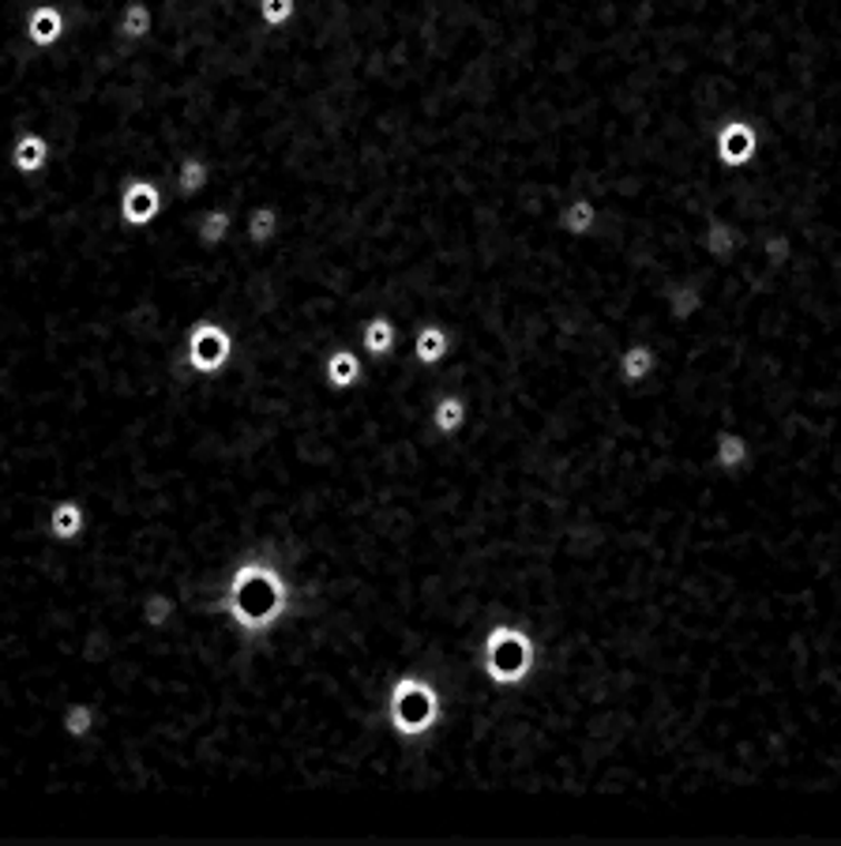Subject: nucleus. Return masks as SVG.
<instances>
[{
    "mask_svg": "<svg viewBox=\"0 0 841 846\" xmlns=\"http://www.w3.org/2000/svg\"><path fill=\"white\" fill-rule=\"evenodd\" d=\"M84 523H87V512L79 500H57L53 512H49V535L57 542H72L84 535Z\"/></svg>",
    "mask_w": 841,
    "mask_h": 846,
    "instance_id": "obj_9",
    "label": "nucleus"
},
{
    "mask_svg": "<svg viewBox=\"0 0 841 846\" xmlns=\"http://www.w3.org/2000/svg\"><path fill=\"white\" fill-rule=\"evenodd\" d=\"M98 722V711L90 708V703H72V708L65 711V719H60V727H65L68 738H90V730H95Z\"/></svg>",
    "mask_w": 841,
    "mask_h": 846,
    "instance_id": "obj_19",
    "label": "nucleus"
},
{
    "mask_svg": "<svg viewBox=\"0 0 841 846\" xmlns=\"http://www.w3.org/2000/svg\"><path fill=\"white\" fill-rule=\"evenodd\" d=\"M432 421H436V432L451 437V432H459L466 426V402L459 396H443L440 402H436Z\"/></svg>",
    "mask_w": 841,
    "mask_h": 846,
    "instance_id": "obj_17",
    "label": "nucleus"
},
{
    "mask_svg": "<svg viewBox=\"0 0 841 846\" xmlns=\"http://www.w3.org/2000/svg\"><path fill=\"white\" fill-rule=\"evenodd\" d=\"M755 147H759V136L752 125H744V120L725 125L722 136H717V158H722V166H728V169H740V166L752 163Z\"/></svg>",
    "mask_w": 841,
    "mask_h": 846,
    "instance_id": "obj_6",
    "label": "nucleus"
},
{
    "mask_svg": "<svg viewBox=\"0 0 841 846\" xmlns=\"http://www.w3.org/2000/svg\"><path fill=\"white\" fill-rule=\"evenodd\" d=\"M534 667V643L519 629H492L485 640V673L496 684H519Z\"/></svg>",
    "mask_w": 841,
    "mask_h": 846,
    "instance_id": "obj_3",
    "label": "nucleus"
},
{
    "mask_svg": "<svg viewBox=\"0 0 841 846\" xmlns=\"http://www.w3.org/2000/svg\"><path fill=\"white\" fill-rule=\"evenodd\" d=\"M448 350H451V336L436 324H424L418 331V339H413V354H418L421 366H440V361L448 358Z\"/></svg>",
    "mask_w": 841,
    "mask_h": 846,
    "instance_id": "obj_10",
    "label": "nucleus"
},
{
    "mask_svg": "<svg viewBox=\"0 0 841 846\" xmlns=\"http://www.w3.org/2000/svg\"><path fill=\"white\" fill-rule=\"evenodd\" d=\"M766 256H770V264H785V260H789V241L785 237H766Z\"/></svg>",
    "mask_w": 841,
    "mask_h": 846,
    "instance_id": "obj_26",
    "label": "nucleus"
},
{
    "mask_svg": "<svg viewBox=\"0 0 841 846\" xmlns=\"http://www.w3.org/2000/svg\"><path fill=\"white\" fill-rule=\"evenodd\" d=\"M620 372H624L627 385H638V380H646L654 372V350L643 347V342H638V347H632V350H624Z\"/></svg>",
    "mask_w": 841,
    "mask_h": 846,
    "instance_id": "obj_18",
    "label": "nucleus"
},
{
    "mask_svg": "<svg viewBox=\"0 0 841 846\" xmlns=\"http://www.w3.org/2000/svg\"><path fill=\"white\" fill-rule=\"evenodd\" d=\"M388 714H391L394 733H402V738H421V733L432 730V722L440 719V697H436L429 681L407 673V678L391 684Z\"/></svg>",
    "mask_w": 841,
    "mask_h": 846,
    "instance_id": "obj_2",
    "label": "nucleus"
},
{
    "mask_svg": "<svg viewBox=\"0 0 841 846\" xmlns=\"http://www.w3.org/2000/svg\"><path fill=\"white\" fill-rule=\"evenodd\" d=\"M174 613H177V602L169 599V594H147L144 599V621L150 629H166V624L174 621Z\"/></svg>",
    "mask_w": 841,
    "mask_h": 846,
    "instance_id": "obj_22",
    "label": "nucleus"
},
{
    "mask_svg": "<svg viewBox=\"0 0 841 846\" xmlns=\"http://www.w3.org/2000/svg\"><path fill=\"white\" fill-rule=\"evenodd\" d=\"M361 347L369 350L372 358H388L394 350V324L391 317H372L369 324L361 328Z\"/></svg>",
    "mask_w": 841,
    "mask_h": 846,
    "instance_id": "obj_11",
    "label": "nucleus"
},
{
    "mask_svg": "<svg viewBox=\"0 0 841 846\" xmlns=\"http://www.w3.org/2000/svg\"><path fill=\"white\" fill-rule=\"evenodd\" d=\"M703 245H706V253L711 256H728L736 249V234H733V226L728 223H711V230H706V237H703Z\"/></svg>",
    "mask_w": 841,
    "mask_h": 846,
    "instance_id": "obj_23",
    "label": "nucleus"
},
{
    "mask_svg": "<svg viewBox=\"0 0 841 846\" xmlns=\"http://www.w3.org/2000/svg\"><path fill=\"white\" fill-rule=\"evenodd\" d=\"M207 181H211V163H204V158H196V155L180 158V169H177V188H180V193H185V196L204 193Z\"/></svg>",
    "mask_w": 841,
    "mask_h": 846,
    "instance_id": "obj_14",
    "label": "nucleus"
},
{
    "mask_svg": "<svg viewBox=\"0 0 841 846\" xmlns=\"http://www.w3.org/2000/svg\"><path fill=\"white\" fill-rule=\"evenodd\" d=\"M361 380V358L353 350H334L327 358V385L331 388H353Z\"/></svg>",
    "mask_w": 841,
    "mask_h": 846,
    "instance_id": "obj_12",
    "label": "nucleus"
},
{
    "mask_svg": "<svg viewBox=\"0 0 841 846\" xmlns=\"http://www.w3.org/2000/svg\"><path fill=\"white\" fill-rule=\"evenodd\" d=\"M162 211V193L155 181H128L120 193V223L131 230H144L158 218Z\"/></svg>",
    "mask_w": 841,
    "mask_h": 846,
    "instance_id": "obj_5",
    "label": "nucleus"
},
{
    "mask_svg": "<svg viewBox=\"0 0 841 846\" xmlns=\"http://www.w3.org/2000/svg\"><path fill=\"white\" fill-rule=\"evenodd\" d=\"M695 309H698V290L695 286H687V282H684V286L668 290V312H673L676 320H687Z\"/></svg>",
    "mask_w": 841,
    "mask_h": 846,
    "instance_id": "obj_24",
    "label": "nucleus"
},
{
    "mask_svg": "<svg viewBox=\"0 0 841 846\" xmlns=\"http://www.w3.org/2000/svg\"><path fill=\"white\" fill-rule=\"evenodd\" d=\"M46 163H49V144H46V136L23 133V136L16 139V147H12V166L19 169V174H23V177H35V174H42Z\"/></svg>",
    "mask_w": 841,
    "mask_h": 846,
    "instance_id": "obj_8",
    "label": "nucleus"
},
{
    "mask_svg": "<svg viewBox=\"0 0 841 846\" xmlns=\"http://www.w3.org/2000/svg\"><path fill=\"white\" fill-rule=\"evenodd\" d=\"M275 230H278V211L275 207H256L252 211V218H248V241L252 245H267L271 237H275Z\"/></svg>",
    "mask_w": 841,
    "mask_h": 846,
    "instance_id": "obj_20",
    "label": "nucleus"
},
{
    "mask_svg": "<svg viewBox=\"0 0 841 846\" xmlns=\"http://www.w3.org/2000/svg\"><path fill=\"white\" fill-rule=\"evenodd\" d=\"M117 30H120V38H128V42H139V38L150 35V8L144 4V0H131L125 12H120Z\"/></svg>",
    "mask_w": 841,
    "mask_h": 846,
    "instance_id": "obj_15",
    "label": "nucleus"
},
{
    "mask_svg": "<svg viewBox=\"0 0 841 846\" xmlns=\"http://www.w3.org/2000/svg\"><path fill=\"white\" fill-rule=\"evenodd\" d=\"M747 456H752V451H747V440L740 437V432H722V437H717L714 463L722 470H740L747 463Z\"/></svg>",
    "mask_w": 841,
    "mask_h": 846,
    "instance_id": "obj_16",
    "label": "nucleus"
},
{
    "mask_svg": "<svg viewBox=\"0 0 841 846\" xmlns=\"http://www.w3.org/2000/svg\"><path fill=\"white\" fill-rule=\"evenodd\" d=\"M293 12H297V0H260V19L267 27H286Z\"/></svg>",
    "mask_w": 841,
    "mask_h": 846,
    "instance_id": "obj_25",
    "label": "nucleus"
},
{
    "mask_svg": "<svg viewBox=\"0 0 841 846\" xmlns=\"http://www.w3.org/2000/svg\"><path fill=\"white\" fill-rule=\"evenodd\" d=\"M560 226L575 237L590 234V230L597 226V207L590 204V200H571V204L560 211Z\"/></svg>",
    "mask_w": 841,
    "mask_h": 846,
    "instance_id": "obj_13",
    "label": "nucleus"
},
{
    "mask_svg": "<svg viewBox=\"0 0 841 846\" xmlns=\"http://www.w3.org/2000/svg\"><path fill=\"white\" fill-rule=\"evenodd\" d=\"M65 35V12L57 4H38L27 16V42L35 49H53Z\"/></svg>",
    "mask_w": 841,
    "mask_h": 846,
    "instance_id": "obj_7",
    "label": "nucleus"
},
{
    "mask_svg": "<svg viewBox=\"0 0 841 846\" xmlns=\"http://www.w3.org/2000/svg\"><path fill=\"white\" fill-rule=\"evenodd\" d=\"M233 354V339L229 331H222L218 324H196L188 336V366L199 377H215V372L226 369V361Z\"/></svg>",
    "mask_w": 841,
    "mask_h": 846,
    "instance_id": "obj_4",
    "label": "nucleus"
},
{
    "mask_svg": "<svg viewBox=\"0 0 841 846\" xmlns=\"http://www.w3.org/2000/svg\"><path fill=\"white\" fill-rule=\"evenodd\" d=\"M222 610L229 613L241 632H252V636L267 632L282 618V610H286V583H282V576L271 564L245 561L233 572Z\"/></svg>",
    "mask_w": 841,
    "mask_h": 846,
    "instance_id": "obj_1",
    "label": "nucleus"
},
{
    "mask_svg": "<svg viewBox=\"0 0 841 846\" xmlns=\"http://www.w3.org/2000/svg\"><path fill=\"white\" fill-rule=\"evenodd\" d=\"M229 226H233L229 211H222V207L207 211V215L199 218V241H204V245H222L229 234Z\"/></svg>",
    "mask_w": 841,
    "mask_h": 846,
    "instance_id": "obj_21",
    "label": "nucleus"
}]
</instances>
